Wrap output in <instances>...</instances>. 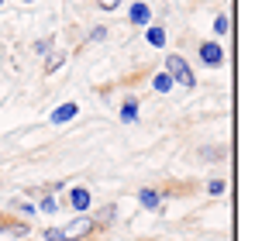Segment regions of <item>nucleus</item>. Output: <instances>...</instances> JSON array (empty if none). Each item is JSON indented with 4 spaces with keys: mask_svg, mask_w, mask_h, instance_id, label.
<instances>
[{
    "mask_svg": "<svg viewBox=\"0 0 255 241\" xmlns=\"http://www.w3.org/2000/svg\"><path fill=\"white\" fill-rule=\"evenodd\" d=\"M214 35H228V14H217L214 17Z\"/></svg>",
    "mask_w": 255,
    "mask_h": 241,
    "instance_id": "14",
    "label": "nucleus"
},
{
    "mask_svg": "<svg viewBox=\"0 0 255 241\" xmlns=\"http://www.w3.org/2000/svg\"><path fill=\"white\" fill-rule=\"evenodd\" d=\"M0 3H3V0H0Z\"/></svg>",
    "mask_w": 255,
    "mask_h": 241,
    "instance_id": "24",
    "label": "nucleus"
},
{
    "mask_svg": "<svg viewBox=\"0 0 255 241\" xmlns=\"http://www.w3.org/2000/svg\"><path fill=\"white\" fill-rule=\"evenodd\" d=\"M152 90H155V93H169L172 80L166 76V73H155V76H152Z\"/></svg>",
    "mask_w": 255,
    "mask_h": 241,
    "instance_id": "12",
    "label": "nucleus"
},
{
    "mask_svg": "<svg viewBox=\"0 0 255 241\" xmlns=\"http://www.w3.org/2000/svg\"><path fill=\"white\" fill-rule=\"evenodd\" d=\"M145 41H148V45H155V48H162V45H166V31L148 24V28H145Z\"/></svg>",
    "mask_w": 255,
    "mask_h": 241,
    "instance_id": "11",
    "label": "nucleus"
},
{
    "mask_svg": "<svg viewBox=\"0 0 255 241\" xmlns=\"http://www.w3.org/2000/svg\"><path fill=\"white\" fill-rule=\"evenodd\" d=\"M69 207H73L76 214H83L86 207H90V190H86V186H73V190H69Z\"/></svg>",
    "mask_w": 255,
    "mask_h": 241,
    "instance_id": "7",
    "label": "nucleus"
},
{
    "mask_svg": "<svg viewBox=\"0 0 255 241\" xmlns=\"http://www.w3.org/2000/svg\"><path fill=\"white\" fill-rule=\"evenodd\" d=\"M48 48H52V41H45V38H38V41H35V52H38V55H45Z\"/></svg>",
    "mask_w": 255,
    "mask_h": 241,
    "instance_id": "21",
    "label": "nucleus"
},
{
    "mask_svg": "<svg viewBox=\"0 0 255 241\" xmlns=\"http://www.w3.org/2000/svg\"><path fill=\"white\" fill-rule=\"evenodd\" d=\"M121 120L125 124H134L138 120V97H128L125 104H121Z\"/></svg>",
    "mask_w": 255,
    "mask_h": 241,
    "instance_id": "10",
    "label": "nucleus"
},
{
    "mask_svg": "<svg viewBox=\"0 0 255 241\" xmlns=\"http://www.w3.org/2000/svg\"><path fill=\"white\" fill-rule=\"evenodd\" d=\"M128 21H131L134 28H148V24H152V7H148V3H131Z\"/></svg>",
    "mask_w": 255,
    "mask_h": 241,
    "instance_id": "4",
    "label": "nucleus"
},
{
    "mask_svg": "<svg viewBox=\"0 0 255 241\" xmlns=\"http://www.w3.org/2000/svg\"><path fill=\"white\" fill-rule=\"evenodd\" d=\"M200 155H204V159H221V155H224V148H204Z\"/></svg>",
    "mask_w": 255,
    "mask_h": 241,
    "instance_id": "19",
    "label": "nucleus"
},
{
    "mask_svg": "<svg viewBox=\"0 0 255 241\" xmlns=\"http://www.w3.org/2000/svg\"><path fill=\"white\" fill-rule=\"evenodd\" d=\"M107 38V28H90V41H104Z\"/></svg>",
    "mask_w": 255,
    "mask_h": 241,
    "instance_id": "18",
    "label": "nucleus"
},
{
    "mask_svg": "<svg viewBox=\"0 0 255 241\" xmlns=\"http://www.w3.org/2000/svg\"><path fill=\"white\" fill-rule=\"evenodd\" d=\"M21 3H35V0H21Z\"/></svg>",
    "mask_w": 255,
    "mask_h": 241,
    "instance_id": "23",
    "label": "nucleus"
},
{
    "mask_svg": "<svg viewBox=\"0 0 255 241\" xmlns=\"http://www.w3.org/2000/svg\"><path fill=\"white\" fill-rule=\"evenodd\" d=\"M114 217H118V207H114V203H107V207L93 217V228H111V224H114Z\"/></svg>",
    "mask_w": 255,
    "mask_h": 241,
    "instance_id": "9",
    "label": "nucleus"
},
{
    "mask_svg": "<svg viewBox=\"0 0 255 241\" xmlns=\"http://www.w3.org/2000/svg\"><path fill=\"white\" fill-rule=\"evenodd\" d=\"M138 203H141L145 210H159V207L166 203V193H162V190H152V186H145V190L138 193Z\"/></svg>",
    "mask_w": 255,
    "mask_h": 241,
    "instance_id": "5",
    "label": "nucleus"
},
{
    "mask_svg": "<svg viewBox=\"0 0 255 241\" xmlns=\"http://www.w3.org/2000/svg\"><path fill=\"white\" fill-rule=\"evenodd\" d=\"M14 210L21 214V217H31L35 214V203H24V200H14Z\"/></svg>",
    "mask_w": 255,
    "mask_h": 241,
    "instance_id": "16",
    "label": "nucleus"
},
{
    "mask_svg": "<svg viewBox=\"0 0 255 241\" xmlns=\"http://www.w3.org/2000/svg\"><path fill=\"white\" fill-rule=\"evenodd\" d=\"M62 62H66V55H62V52H55V55H52V59L45 62V73H55V69H59Z\"/></svg>",
    "mask_w": 255,
    "mask_h": 241,
    "instance_id": "15",
    "label": "nucleus"
},
{
    "mask_svg": "<svg viewBox=\"0 0 255 241\" xmlns=\"http://www.w3.org/2000/svg\"><path fill=\"white\" fill-rule=\"evenodd\" d=\"M38 210H42V214H55V210H59V200L48 193V197H42V200H38Z\"/></svg>",
    "mask_w": 255,
    "mask_h": 241,
    "instance_id": "13",
    "label": "nucleus"
},
{
    "mask_svg": "<svg viewBox=\"0 0 255 241\" xmlns=\"http://www.w3.org/2000/svg\"><path fill=\"white\" fill-rule=\"evenodd\" d=\"M76 114H80V107H76V104L69 100V104H59V107H55V111L48 114V120H52V124H66V120L76 118Z\"/></svg>",
    "mask_w": 255,
    "mask_h": 241,
    "instance_id": "6",
    "label": "nucleus"
},
{
    "mask_svg": "<svg viewBox=\"0 0 255 241\" xmlns=\"http://www.w3.org/2000/svg\"><path fill=\"white\" fill-rule=\"evenodd\" d=\"M97 228H93V217H86V214H76L66 228H59V238L62 241H83V238H90Z\"/></svg>",
    "mask_w": 255,
    "mask_h": 241,
    "instance_id": "2",
    "label": "nucleus"
},
{
    "mask_svg": "<svg viewBox=\"0 0 255 241\" xmlns=\"http://www.w3.org/2000/svg\"><path fill=\"white\" fill-rule=\"evenodd\" d=\"M28 224H21V221H0V235H10V238H28Z\"/></svg>",
    "mask_w": 255,
    "mask_h": 241,
    "instance_id": "8",
    "label": "nucleus"
},
{
    "mask_svg": "<svg viewBox=\"0 0 255 241\" xmlns=\"http://www.w3.org/2000/svg\"><path fill=\"white\" fill-rule=\"evenodd\" d=\"M118 3H121V0H97V7H100V10H114Z\"/></svg>",
    "mask_w": 255,
    "mask_h": 241,
    "instance_id": "22",
    "label": "nucleus"
},
{
    "mask_svg": "<svg viewBox=\"0 0 255 241\" xmlns=\"http://www.w3.org/2000/svg\"><path fill=\"white\" fill-rule=\"evenodd\" d=\"M197 55H200V62H204V66H211V69L224 66V48H221L217 41H200Z\"/></svg>",
    "mask_w": 255,
    "mask_h": 241,
    "instance_id": "3",
    "label": "nucleus"
},
{
    "mask_svg": "<svg viewBox=\"0 0 255 241\" xmlns=\"http://www.w3.org/2000/svg\"><path fill=\"white\" fill-rule=\"evenodd\" d=\"M162 73L172 80V86H186V90L197 86V73L190 69V62H186L183 55H166V69H162Z\"/></svg>",
    "mask_w": 255,
    "mask_h": 241,
    "instance_id": "1",
    "label": "nucleus"
},
{
    "mask_svg": "<svg viewBox=\"0 0 255 241\" xmlns=\"http://www.w3.org/2000/svg\"><path fill=\"white\" fill-rule=\"evenodd\" d=\"M207 193H211V197H221V193H224V179H211V183H207Z\"/></svg>",
    "mask_w": 255,
    "mask_h": 241,
    "instance_id": "17",
    "label": "nucleus"
},
{
    "mask_svg": "<svg viewBox=\"0 0 255 241\" xmlns=\"http://www.w3.org/2000/svg\"><path fill=\"white\" fill-rule=\"evenodd\" d=\"M42 238H45V241H62V238H59V228H45Z\"/></svg>",
    "mask_w": 255,
    "mask_h": 241,
    "instance_id": "20",
    "label": "nucleus"
}]
</instances>
